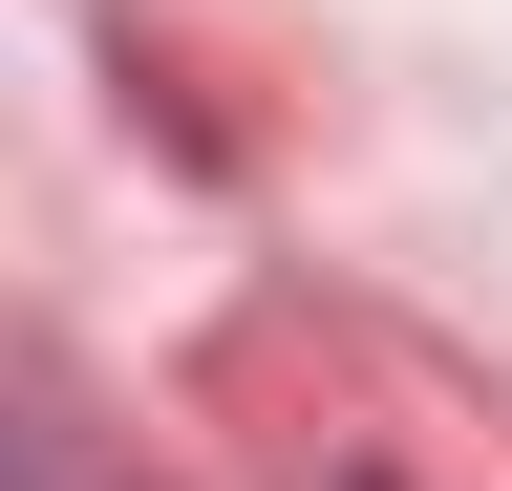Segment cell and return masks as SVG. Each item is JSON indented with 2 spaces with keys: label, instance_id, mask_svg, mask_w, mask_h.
I'll return each instance as SVG.
<instances>
[{
  "label": "cell",
  "instance_id": "obj_1",
  "mask_svg": "<svg viewBox=\"0 0 512 491\" xmlns=\"http://www.w3.org/2000/svg\"><path fill=\"white\" fill-rule=\"evenodd\" d=\"M0 491H150V470H128L64 385H0Z\"/></svg>",
  "mask_w": 512,
  "mask_h": 491
}]
</instances>
